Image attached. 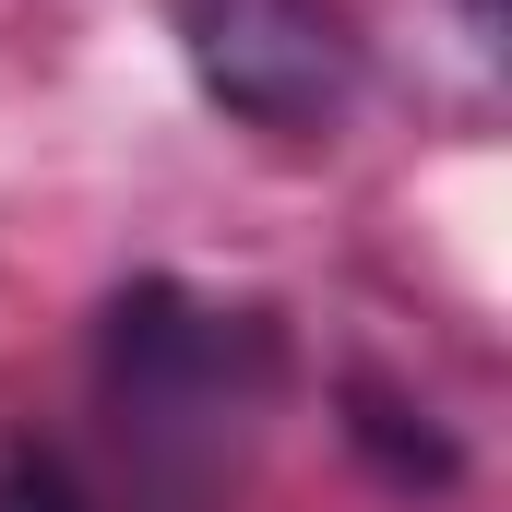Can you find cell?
Returning a JSON list of instances; mask_svg holds the SVG:
<instances>
[{
  "instance_id": "cell-3",
  "label": "cell",
  "mask_w": 512,
  "mask_h": 512,
  "mask_svg": "<svg viewBox=\"0 0 512 512\" xmlns=\"http://www.w3.org/2000/svg\"><path fill=\"white\" fill-rule=\"evenodd\" d=\"M0 512H96V501H84L48 453H12V465H0Z\"/></svg>"
},
{
  "instance_id": "cell-2",
  "label": "cell",
  "mask_w": 512,
  "mask_h": 512,
  "mask_svg": "<svg viewBox=\"0 0 512 512\" xmlns=\"http://www.w3.org/2000/svg\"><path fill=\"white\" fill-rule=\"evenodd\" d=\"M179 48L215 108L251 131H322L358 96V12L346 0H179Z\"/></svg>"
},
{
  "instance_id": "cell-1",
  "label": "cell",
  "mask_w": 512,
  "mask_h": 512,
  "mask_svg": "<svg viewBox=\"0 0 512 512\" xmlns=\"http://www.w3.org/2000/svg\"><path fill=\"white\" fill-rule=\"evenodd\" d=\"M274 370L286 346L262 310L191 298V286H131L108 310V417L155 489H203L227 441L274 405Z\"/></svg>"
}]
</instances>
